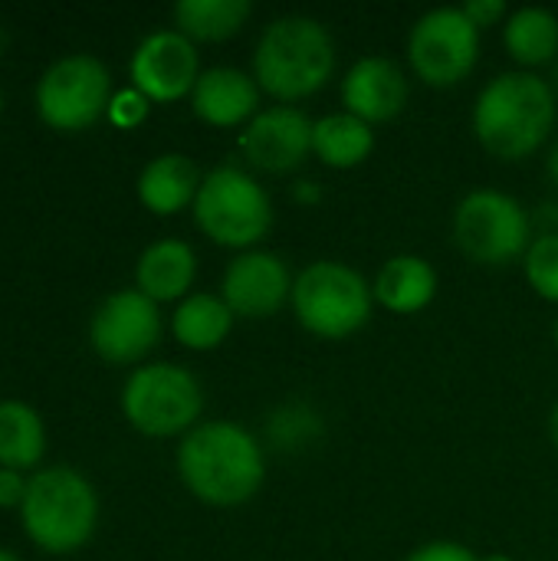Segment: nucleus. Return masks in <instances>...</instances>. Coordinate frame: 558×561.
Returning a JSON list of instances; mask_svg holds the SVG:
<instances>
[{
  "mask_svg": "<svg viewBox=\"0 0 558 561\" xmlns=\"http://www.w3.org/2000/svg\"><path fill=\"white\" fill-rule=\"evenodd\" d=\"M342 102L349 115L368 125L391 122L408 105V79L388 56H362L342 79Z\"/></svg>",
  "mask_w": 558,
  "mask_h": 561,
  "instance_id": "obj_15",
  "label": "nucleus"
},
{
  "mask_svg": "<svg viewBox=\"0 0 558 561\" xmlns=\"http://www.w3.org/2000/svg\"><path fill=\"white\" fill-rule=\"evenodd\" d=\"M178 473L201 503L234 510L260 493L266 457L247 427L234 421H204L181 437Z\"/></svg>",
  "mask_w": 558,
  "mask_h": 561,
  "instance_id": "obj_1",
  "label": "nucleus"
},
{
  "mask_svg": "<svg viewBox=\"0 0 558 561\" xmlns=\"http://www.w3.org/2000/svg\"><path fill=\"white\" fill-rule=\"evenodd\" d=\"M234 319L237 316L230 312V306L220 296H214V293H191V296H184L178 302L171 329H174V339L184 348L210 352V348H217L230 335Z\"/></svg>",
  "mask_w": 558,
  "mask_h": 561,
  "instance_id": "obj_21",
  "label": "nucleus"
},
{
  "mask_svg": "<svg viewBox=\"0 0 558 561\" xmlns=\"http://www.w3.org/2000/svg\"><path fill=\"white\" fill-rule=\"evenodd\" d=\"M464 13L470 16V23L477 30H487V26H497L506 16V0H467Z\"/></svg>",
  "mask_w": 558,
  "mask_h": 561,
  "instance_id": "obj_28",
  "label": "nucleus"
},
{
  "mask_svg": "<svg viewBox=\"0 0 558 561\" xmlns=\"http://www.w3.org/2000/svg\"><path fill=\"white\" fill-rule=\"evenodd\" d=\"M23 493H26V480L10 470V467H0V506H16L23 503Z\"/></svg>",
  "mask_w": 558,
  "mask_h": 561,
  "instance_id": "obj_29",
  "label": "nucleus"
},
{
  "mask_svg": "<svg viewBox=\"0 0 558 561\" xmlns=\"http://www.w3.org/2000/svg\"><path fill=\"white\" fill-rule=\"evenodd\" d=\"M480 561H516V559H510V556H503V552H497V556H483Z\"/></svg>",
  "mask_w": 558,
  "mask_h": 561,
  "instance_id": "obj_33",
  "label": "nucleus"
},
{
  "mask_svg": "<svg viewBox=\"0 0 558 561\" xmlns=\"http://www.w3.org/2000/svg\"><path fill=\"white\" fill-rule=\"evenodd\" d=\"M194 273H197L194 250L174 237H164V240H155L151 247H145V253L138 256V266H135L138 289L155 302L181 299L191 289Z\"/></svg>",
  "mask_w": 558,
  "mask_h": 561,
  "instance_id": "obj_19",
  "label": "nucleus"
},
{
  "mask_svg": "<svg viewBox=\"0 0 558 561\" xmlns=\"http://www.w3.org/2000/svg\"><path fill=\"white\" fill-rule=\"evenodd\" d=\"M372 151H375L372 125L349 112L322 115L312 125V154L329 168H339V171L358 168L372 158Z\"/></svg>",
  "mask_w": 558,
  "mask_h": 561,
  "instance_id": "obj_20",
  "label": "nucleus"
},
{
  "mask_svg": "<svg viewBox=\"0 0 558 561\" xmlns=\"http://www.w3.org/2000/svg\"><path fill=\"white\" fill-rule=\"evenodd\" d=\"M20 513L36 546L49 552H69L92 536L99 500L92 483L79 470L46 467L26 480Z\"/></svg>",
  "mask_w": 558,
  "mask_h": 561,
  "instance_id": "obj_4",
  "label": "nucleus"
},
{
  "mask_svg": "<svg viewBox=\"0 0 558 561\" xmlns=\"http://www.w3.org/2000/svg\"><path fill=\"white\" fill-rule=\"evenodd\" d=\"M503 43H506V53L526 69L556 62L558 16L546 7H520L506 16Z\"/></svg>",
  "mask_w": 558,
  "mask_h": 561,
  "instance_id": "obj_22",
  "label": "nucleus"
},
{
  "mask_svg": "<svg viewBox=\"0 0 558 561\" xmlns=\"http://www.w3.org/2000/svg\"><path fill=\"white\" fill-rule=\"evenodd\" d=\"M197 76V49L181 30H155L132 53V79L145 99L174 102L194 92Z\"/></svg>",
  "mask_w": 558,
  "mask_h": 561,
  "instance_id": "obj_13",
  "label": "nucleus"
},
{
  "mask_svg": "<svg viewBox=\"0 0 558 561\" xmlns=\"http://www.w3.org/2000/svg\"><path fill=\"white\" fill-rule=\"evenodd\" d=\"M546 171H549V178L558 184V141L556 148L549 151V158H546Z\"/></svg>",
  "mask_w": 558,
  "mask_h": 561,
  "instance_id": "obj_30",
  "label": "nucleus"
},
{
  "mask_svg": "<svg viewBox=\"0 0 558 561\" xmlns=\"http://www.w3.org/2000/svg\"><path fill=\"white\" fill-rule=\"evenodd\" d=\"M125 417L148 437L187 434L197 427L204 394L197 378L171 362H151L128 375L122 388Z\"/></svg>",
  "mask_w": 558,
  "mask_h": 561,
  "instance_id": "obj_7",
  "label": "nucleus"
},
{
  "mask_svg": "<svg viewBox=\"0 0 558 561\" xmlns=\"http://www.w3.org/2000/svg\"><path fill=\"white\" fill-rule=\"evenodd\" d=\"M145 112H148V99L138 89H122L109 102V118L115 125H135L145 118Z\"/></svg>",
  "mask_w": 558,
  "mask_h": 561,
  "instance_id": "obj_26",
  "label": "nucleus"
},
{
  "mask_svg": "<svg viewBox=\"0 0 558 561\" xmlns=\"http://www.w3.org/2000/svg\"><path fill=\"white\" fill-rule=\"evenodd\" d=\"M454 243L480 266H506L529 250V214L503 191H470L454 210Z\"/></svg>",
  "mask_w": 558,
  "mask_h": 561,
  "instance_id": "obj_8",
  "label": "nucleus"
},
{
  "mask_svg": "<svg viewBox=\"0 0 558 561\" xmlns=\"http://www.w3.org/2000/svg\"><path fill=\"white\" fill-rule=\"evenodd\" d=\"M260 85L253 76L234 66H210L197 76L191 105L194 115L204 118L207 125L217 128H234V125H250L260 115Z\"/></svg>",
  "mask_w": 558,
  "mask_h": 561,
  "instance_id": "obj_16",
  "label": "nucleus"
},
{
  "mask_svg": "<svg viewBox=\"0 0 558 561\" xmlns=\"http://www.w3.org/2000/svg\"><path fill=\"white\" fill-rule=\"evenodd\" d=\"M43 421L23 401H0V467L20 470L43 457Z\"/></svg>",
  "mask_w": 558,
  "mask_h": 561,
  "instance_id": "obj_24",
  "label": "nucleus"
},
{
  "mask_svg": "<svg viewBox=\"0 0 558 561\" xmlns=\"http://www.w3.org/2000/svg\"><path fill=\"white\" fill-rule=\"evenodd\" d=\"M312 125L316 122L293 105L260 108V115L243 128L240 148L253 168L266 174H286L312 154Z\"/></svg>",
  "mask_w": 558,
  "mask_h": 561,
  "instance_id": "obj_14",
  "label": "nucleus"
},
{
  "mask_svg": "<svg viewBox=\"0 0 558 561\" xmlns=\"http://www.w3.org/2000/svg\"><path fill=\"white\" fill-rule=\"evenodd\" d=\"M405 561H480V559H477L467 546L441 539V542H428V546L414 549V552H411Z\"/></svg>",
  "mask_w": 558,
  "mask_h": 561,
  "instance_id": "obj_27",
  "label": "nucleus"
},
{
  "mask_svg": "<svg viewBox=\"0 0 558 561\" xmlns=\"http://www.w3.org/2000/svg\"><path fill=\"white\" fill-rule=\"evenodd\" d=\"M293 276L283 256L270 250H247L224 270L220 299L240 319H270L293 299Z\"/></svg>",
  "mask_w": 558,
  "mask_h": 561,
  "instance_id": "obj_12",
  "label": "nucleus"
},
{
  "mask_svg": "<svg viewBox=\"0 0 558 561\" xmlns=\"http://www.w3.org/2000/svg\"><path fill=\"white\" fill-rule=\"evenodd\" d=\"M553 339H556V348H558V316H556V325H553Z\"/></svg>",
  "mask_w": 558,
  "mask_h": 561,
  "instance_id": "obj_35",
  "label": "nucleus"
},
{
  "mask_svg": "<svg viewBox=\"0 0 558 561\" xmlns=\"http://www.w3.org/2000/svg\"><path fill=\"white\" fill-rule=\"evenodd\" d=\"M250 13H253L250 0H178L174 3V23L191 43L230 39L234 33L243 30Z\"/></svg>",
  "mask_w": 558,
  "mask_h": 561,
  "instance_id": "obj_23",
  "label": "nucleus"
},
{
  "mask_svg": "<svg viewBox=\"0 0 558 561\" xmlns=\"http://www.w3.org/2000/svg\"><path fill=\"white\" fill-rule=\"evenodd\" d=\"M549 437H553V444H556L558 450V401L556 408H553V417H549Z\"/></svg>",
  "mask_w": 558,
  "mask_h": 561,
  "instance_id": "obj_32",
  "label": "nucleus"
},
{
  "mask_svg": "<svg viewBox=\"0 0 558 561\" xmlns=\"http://www.w3.org/2000/svg\"><path fill=\"white\" fill-rule=\"evenodd\" d=\"M408 59L434 89L464 82L480 59V30L470 23L464 7H437L418 16L408 36Z\"/></svg>",
  "mask_w": 558,
  "mask_h": 561,
  "instance_id": "obj_9",
  "label": "nucleus"
},
{
  "mask_svg": "<svg viewBox=\"0 0 558 561\" xmlns=\"http://www.w3.org/2000/svg\"><path fill=\"white\" fill-rule=\"evenodd\" d=\"M296 197H299V201H309V197L316 201L319 194L312 191V181H303V184H299V191H296Z\"/></svg>",
  "mask_w": 558,
  "mask_h": 561,
  "instance_id": "obj_31",
  "label": "nucleus"
},
{
  "mask_svg": "<svg viewBox=\"0 0 558 561\" xmlns=\"http://www.w3.org/2000/svg\"><path fill=\"white\" fill-rule=\"evenodd\" d=\"M556 62H558V59H556Z\"/></svg>",
  "mask_w": 558,
  "mask_h": 561,
  "instance_id": "obj_37",
  "label": "nucleus"
},
{
  "mask_svg": "<svg viewBox=\"0 0 558 561\" xmlns=\"http://www.w3.org/2000/svg\"><path fill=\"white\" fill-rule=\"evenodd\" d=\"M556 125L553 85L529 72L513 69L493 76L474 105L477 141L503 161H523L539 151Z\"/></svg>",
  "mask_w": 558,
  "mask_h": 561,
  "instance_id": "obj_2",
  "label": "nucleus"
},
{
  "mask_svg": "<svg viewBox=\"0 0 558 561\" xmlns=\"http://www.w3.org/2000/svg\"><path fill=\"white\" fill-rule=\"evenodd\" d=\"M161 335L158 302L141 289H118L102 299L89 322V339L95 352L109 362L141 358Z\"/></svg>",
  "mask_w": 558,
  "mask_h": 561,
  "instance_id": "obj_11",
  "label": "nucleus"
},
{
  "mask_svg": "<svg viewBox=\"0 0 558 561\" xmlns=\"http://www.w3.org/2000/svg\"><path fill=\"white\" fill-rule=\"evenodd\" d=\"M197 227L220 247L250 250L273 227V204L263 184L237 164H220L204 174L194 197Z\"/></svg>",
  "mask_w": 558,
  "mask_h": 561,
  "instance_id": "obj_6",
  "label": "nucleus"
},
{
  "mask_svg": "<svg viewBox=\"0 0 558 561\" xmlns=\"http://www.w3.org/2000/svg\"><path fill=\"white\" fill-rule=\"evenodd\" d=\"M289 302L299 325L316 339H349L372 319L375 293L349 263L316 260L296 276Z\"/></svg>",
  "mask_w": 558,
  "mask_h": 561,
  "instance_id": "obj_5",
  "label": "nucleus"
},
{
  "mask_svg": "<svg viewBox=\"0 0 558 561\" xmlns=\"http://www.w3.org/2000/svg\"><path fill=\"white\" fill-rule=\"evenodd\" d=\"M112 76L102 59L69 53L56 59L36 82V108L56 128H86L109 108Z\"/></svg>",
  "mask_w": 558,
  "mask_h": 561,
  "instance_id": "obj_10",
  "label": "nucleus"
},
{
  "mask_svg": "<svg viewBox=\"0 0 558 561\" xmlns=\"http://www.w3.org/2000/svg\"><path fill=\"white\" fill-rule=\"evenodd\" d=\"M0 561H20V559H16V556H13L10 549H3V546H0Z\"/></svg>",
  "mask_w": 558,
  "mask_h": 561,
  "instance_id": "obj_34",
  "label": "nucleus"
},
{
  "mask_svg": "<svg viewBox=\"0 0 558 561\" xmlns=\"http://www.w3.org/2000/svg\"><path fill=\"white\" fill-rule=\"evenodd\" d=\"M0 46H3V30H0Z\"/></svg>",
  "mask_w": 558,
  "mask_h": 561,
  "instance_id": "obj_36",
  "label": "nucleus"
},
{
  "mask_svg": "<svg viewBox=\"0 0 558 561\" xmlns=\"http://www.w3.org/2000/svg\"><path fill=\"white\" fill-rule=\"evenodd\" d=\"M523 270L529 286L546 299L558 302V230H546L543 237H536L523 256Z\"/></svg>",
  "mask_w": 558,
  "mask_h": 561,
  "instance_id": "obj_25",
  "label": "nucleus"
},
{
  "mask_svg": "<svg viewBox=\"0 0 558 561\" xmlns=\"http://www.w3.org/2000/svg\"><path fill=\"white\" fill-rule=\"evenodd\" d=\"M375 302L398 316H414L428 309L437 296V270L418 253H398L382 263L372 283Z\"/></svg>",
  "mask_w": 558,
  "mask_h": 561,
  "instance_id": "obj_17",
  "label": "nucleus"
},
{
  "mask_svg": "<svg viewBox=\"0 0 558 561\" xmlns=\"http://www.w3.org/2000/svg\"><path fill=\"white\" fill-rule=\"evenodd\" d=\"M332 72L335 39L316 16H276L257 39L253 79L266 95L280 102H299L316 95L332 79Z\"/></svg>",
  "mask_w": 558,
  "mask_h": 561,
  "instance_id": "obj_3",
  "label": "nucleus"
},
{
  "mask_svg": "<svg viewBox=\"0 0 558 561\" xmlns=\"http://www.w3.org/2000/svg\"><path fill=\"white\" fill-rule=\"evenodd\" d=\"M201 171L197 164L181 151H164L151 158L138 174V197L155 214H178L187 204H194L201 191Z\"/></svg>",
  "mask_w": 558,
  "mask_h": 561,
  "instance_id": "obj_18",
  "label": "nucleus"
}]
</instances>
